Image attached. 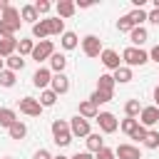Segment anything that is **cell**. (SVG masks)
Here are the masks:
<instances>
[{"label": "cell", "mask_w": 159, "mask_h": 159, "mask_svg": "<svg viewBox=\"0 0 159 159\" xmlns=\"http://www.w3.org/2000/svg\"><path fill=\"white\" fill-rule=\"evenodd\" d=\"M114 154H117L119 159H142V152H139L134 144H119V147L114 149Z\"/></svg>", "instance_id": "obj_12"}, {"label": "cell", "mask_w": 159, "mask_h": 159, "mask_svg": "<svg viewBox=\"0 0 159 159\" xmlns=\"http://www.w3.org/2000/svg\"><path fill=\"white\" fill-rule=\"evenodd\" d=\"M47 20H50V32L62 37V35H65V20H62V17H47Z\"/></svg>", "instance_id": "obj_34"}, {"label": "cell", "mask_w": 159, "mask_h": 159, "mask_svg": "<svg viewBox=\"0 0 159 159\" xmlns=\"http://www.w3.org/2000/svg\"><path fill=\"white\" fill-rule=\"evenodd\" d=\"M139 127V119H134V117H124L122 122H119V129L127 134V137H132V132Z\"/></svg>", "instance_id": "obj_31"}, {"label": "cell", "mask_w": 159, "mask_h": 159, "mask_svg": "<svg viewBox=\"0 0 159 159\" xmlns=\"http://www.w3.org/2000/svg\"><path fill=\"white\" fill-rule=\"evenodd\" d=\"M50 35H52V32H50V20H47V17L32 25V37H35L37 42H40V40H47Z\"/></svg>", "instance_id": "obj_13"}, {"label": "cell", "mask_w": 159, "mask_h": 159, "mask_svg": "<svg viewBox=\"0 0 159 159\" xmlns=\"http://www.w3.org/2000/svg\"><path fill=\"white\" fill-rule=\"evenodd\" d=\"M144 147H147V149H159V132L149 129V132H147V139H144Z\"/></svg>", "instance_id": "obj_37"}, {"label": "cell", "mask_w": 159, "mask_h": 159, "mask_svg": "<svg viewBox=\"0 0 159 159\" xmlns=\"http://www.w3.org/2000/svg\"><path fill=\"white\" fill-rule=\"evenodd\" d=\"M7 134H10V139H15V142H20V139H25V134H27V124L25 122H15L10 129H7Z\"/></svg>", "instance_id": "obj_21"}, {"label": "cell", "mask_w": 159, "mask_h": 159, "mask_svg": "<svg viewBox=\"0 0 159 159\" xmlns=\"http://www.w3.org/2000/svg\"><path fill=\"white\" fill-rule=\"evenodd\" d=\"M55 55V45H52V40H40V42H35V50H32V60L40 65V62H45V60H50Z\"/></svg>", "instance_id": "obj_3"}, {"label": "cell", "mask_w": 159, "mask_h": 159, "mask_svg": "<svg viewBox=\"0 0 159 159\" xmlns=\"http://www.w3.org/2000/svg\"><path fill=\"white\" fill-rule=\"evenodd\" d=\"M147 40H149V32H147L144 27H134V30L129 32V42H132V47H142Z\"/></svg>", "instance_id": "obj_17"}, {"label": "cell", "mask_w": 159, "mask_h": 159, "mask_svg": "<svg viewBox=\"0 0 159 159\" xmlns=\"http://www.w3.org/2000/svg\"><path fill=\"white\" fill-rule=\"evenodd\" d=\"M70 132H72V137H84V139L92 134V132H89V122H87L84 117H80V114L70 119Z\"/></svg>", "instance_id": "obj_7"}, {"label": "cell", "mask_w": 159, "mask_h": 159, "mask_svg": "<svg viewBox=\"0 0 159 159\" xmlns=\"http://www.w3.org/2000/svg\"><path fill=\"white\" fill-rule=\"evenodd\" d=\"M50 89H52L57 97H60V94H67V92H70V77H67L65 72H60V75H52Z\"/></svg>", "instance_id": "obj_10"}, {"label": "cell", "mask_w": 159, "mask_h": 159, "mask_svg": "<svg viewBox=\"0 0 159 159\" xmlns=\"http://www.w3.org/2000/svg\"><path fill=\"white\" fill-rule=\"evenodd\" d=\"M159 122V107L157 104H149V107H142V114H139V124L142 127H154Z\"/></svg>", "instance_id": "obj_8"}, {"label": "cell", "mask_w": 159, "mask_h": 159, "mask_svg": "<svg viewBox=\"0 0 159 159\" xmlns=\"http://www.w3.org/2000/svg\"><path fill=\"white\" fill-rule=\"evenodd\" d=\"M154 10H159V0H154Z\"/></svg>", "instance_id": "obj_49"}, {"label": "cell", "mask_w": 159, "mask_h": 159, "mask_svg": "<svg viewBox=\"0 0 159 159\" xmlns=\"http://www.w3.org/2000/svg\"><path fill=\"white\" fill-rule=\"evenodd\" d=\"M82 52L87 57H99L102 55V40L97 35H84L82 37Z\"/></svg>", "instance_id": "obj_4"}, {"label": "cell", "mask_w": 159, "mask_h": 159, "mask_svg": "<svg viewBox=\"0 0 159 159\" xmlns=\"http://www.w3.org/2000/svg\"><path fill=\"white\" fill-rule=\"evenodd\" d=\"M15 122H17V114H15L12 109H7V107H0V127L10 129Z\"/></svg>", "instance_id": "obj_22"}, {"label": "cell", "mask_w": 159, "mask_h": 159, "mask_svg": "<svg viewBox=\"0 0 159 159\" xmlns=\"http://www.w3.org/2000/svg\"><path fill=\"white\" fill-rule=\"evenodd\" d=\"M52 159H70V157H65V154H57V157H52Z\"/></svg>", "instance_id": "obj_48"}, {"label": "cell", "mask_w": 159, "mask_h": 159, "mask_svg": "<svg viewBox=\"0 0 159 159\" xmlns=\"http://www.w3.org/2000/svg\"><path fill=\"white\" fill-rule=\"evenodd\" d=\"M114 77L112 75H99V80H97V89H104V92H114Z\"/></svg>", "instance_id": "obj_29"}, {"label": "cell", "mask_w": 159, "mask_h": 159, "mask_svg": "<svg viewBox=\"0 0 159 159\" xmlns=\"http://www.w3.org/2000/svg\"><path fill=\"white\" fill-rule=\"evenodd\" d=\"M32 159H52V154H50V152H47V149H37V152H35V157H32Z\"/></svg>", "instance_id": "obj_42"}, {"label": "cell", "mask_w": 159, "mask_h": 159, "mask_svg": "<svg viewBox=\"0 0 159 159\" xmlns=\"http://www.w3.org/2000/svg\"><path fill=\"white\" fill-rule=\"evenodd\" d=\"M52 142L57 147H67L72 142V132H70V122L65 119H55L52 122Z\"/></svg>", "instance_id": "obj_2"}, {"label": "cell", "mask_w": 159, "mask_h": 159, "mask_svg": "<svg viewBox=\"0 0 159 159\" xmlns=\"http://www.w3.org/2000/svg\"><path fill=\"white\" fill-rule=\"evenodd\" d=\"M97 114H99V109H97L94 102H89V99H82L80 102V117H84L89 122V119H97Z\"/></svg>", "instance_id": "obj_14"}, {"label": "cell", "mask_w": 159, "mask_h": 159, "mask_svg": "<svg viewBox=\"0 0 159 159\" xmlns=\"http://www.w3.org/2000/svg\"><path fill=\"white\" fill-rule=\"evenodd\" d=\"M112 97H114V92H104V89H94V92L89 94V102H94V104L99 107V104H107V102H109Z\"/></svg>", "instance_id": "obj_26"}, {"label": "cell", "mask_w": 159, "mask_h": 159, "mask_svg": "<svg viewBox=\"0 0 159 159\" xmlns=\"http://www.w3.org/2000/svg\"><path fill=\"white\" fill-rule=\"evenodd\" d=\"M60 45H62L65 50H75V47H77V35L70 32V30H65V35L60 37Z\"/></svg>", "instance_id": "obj_33"}, {"label": "cell", "mask_w": 159, "mask_h": 159, "mask_svg": "<svg viewBox=\"0 0 159 159\" xmlns=\"http://www.w3.org/2000/svg\"><path fill=\"white\" fill-rule=\"evenodd\" d=\"M99 149H104V139H102V134L92 132V134L87 137V152H89V154H97Z\"/></svg>", "instance_id": "obj_19"}, {"label": "cell", "mask_w": 159, "mask_h": 159, "mask_svg": "<svg viewBox=\"0 0 159 159\" xmlns=\"http://www.w3.org/2000/svg\"><path fill=\"white\" fill-rule=\"evenodd\" d=\"M117 30H119V32H132V30H134L132 17H129V15H122V17L117 20Z\"/></svg>", "instance_id": "obj_36"}, {"label": "cell", "mask_w": 159, "mask_h": 159, "mask_svg": "<svg viewBox=\"0 0 159 159\" xmlns=\"http://www.w3.org/2000/svg\"><path fill=\"white\" fill-rule=\"evenodd\" d=\"M55 102H57V94H55L52 89H42V92H40V104H42V107H52Z\"/></svg>", "instance_id": "obj_35"}, {"label": "cell", "mask_w": 159, "mask_h": 159, "mask_svg": "<svg viewBox=\"0 0 159 159\" xmlns=\"http://www.w3.org/2000/svg\"><path fill=\"white\" fill-rule=\"evenodd\" d=\"M94 159H117V154H114V149L104 147V149H99V152L94 154Z\"/></svg>", "instance_id": "obj_41"}, {"label": "cell", "mask_w": 159, "mask_h": 159, "mask_svg": "<svg viewBox=\"0 0 159 159\" xmlns=\"http://www.w3.org/2000/svg\"><path fill=\"white\" fill-rule=\"evenodd\" d=\"M17 30H20L17 22H5V20H0V37H15Z\"/></svg>", "instance_id": "obj_32"}, {"label": "cell", "mask_w": 159, "mask_h": 159, "mask_svg": "<svg viewBox=\"0 0 159 159\" xmlns=\"http://www.w3.org/2000/svg\"><path fill=\"white\" fill-rule=\"evenodd\" d=\"M32 50H35V40H27V37H20V40H17V52H20V57L32 55Z\"/></svg>", "instance_id": "obj_27"}, {"label": "cell", "mask_w": 159, "mask_h": 159, "mask_svg": "<svg viewBox=\"0 0 159 159\" xmlns=\"http://www.w3.org/2000/svg\"><path fill=\"white\" fill-rule=\"evenodd\" d=\"M35 10H37V15H47V12L52 10V2H47V0H37V2H35Z\"/></svg>", "instance_id": "obj_39"}, {"label": "cell", "mask_w": 159, "mask_h": 159, "mask_svg": "<svg viewBox=\"0 0 159 159\" xmlns=\"http://www.w3.org/2000/svg\"><path fill=\"white\" fill-rule=\"evenodd\" d=\"M112 77H114V82H119V84H127V82H132V67L122 65L119 70L112 72Z\"/></svg>", "instance_id": "obj_25"}, {"label": "cell", "mask_w": 159, "mask_h": 159, "mask_svg": "<svg viewBox=\"0 0 159 159\" xmlns=\"http://www.w3.org/2000/svg\"><path fill=\"white\" fill-rule=\"evenodd\" d=\"M129 17H132V22H134V27H142L147 20H149V12L144 10V7H134L132 12H127Z\"/></svg>", "instance_id": "obj_24"}, {"label": "cell", "mask_w": 159, "mask_h": 159, "mask_svg": "<svg viewBox=\"0 0 159 159\" xmlns=\"http://www.w3.org/2000/svg\"><path fill=\"white\" fill-rule=\"evenodd\" d=\"M0 20H5V22H17V25H22V17H20V10H17V7H12V5H7V7L2 10V15H0Z\"/></svg>", "instance_id": "obj_23"}, {"label": "cell", "mask_w": 159, "mask_h": 159, "mask_svg": "<svg viewBox=\"0 0 159 159\" xmlns=\"http://www.w3.org/2000/svg\"><path fill=\"white\" fill-rule=\"evenodd\" d=\"M17 104H20V112L27 114V117H40L42 109H45L40 104V99H35V97H22V99H17Z\"/></svg>", "instance_id": "obj_5"}, {"label": "cell", "mask_w": 159, "mask_h": 159, "mask_svg": "<svg viewBox=\"0 0 159 159\" xmlns=\"http://www.w3.org/2000/svg\"><path fill=\"white\" fill-rule=\"evenodd\" d=\"M65 67H67V57H65L62 52H55V55L50 57V70H52V75L65 72Z\"/></svg>", "instance_id": "obj_18"}, {"label": "cell", "mask_w": 159, "mask_h": 159, "mask_svg": "<svg viewBox=\"0 0 159 159\" xmlns=\"http://www.w3.org/2000/svg\"><path fill=\"white\" fill-rule=\"evenodd\" d=\"M124 114L137 119V117L142 114V104H139V99H127V104H124Z\"/></svg>", "instance_id": "obj_30"}, {"label": "cell", "mask_w": 159, "mask_h": 159, "mask_svg": "<svg viewBox=\"0 0 159 159\" xmlns=\"http://www.w3.org/2000/svg\"><path fill=\"white\" fill-rule=\"evenodd\" d=\"M15 84V72L12 70H2L0 72V87H12Z\"/></svg>", "instance_id": "obj_38"}, {"label": "cell", "mask_w": 159, "mask_h": 159, "mask_svg": "<svg viewBox=\"0 0 159 159\" xmlns=\"http://www.w3.org/2000/svg\"><path fill=\"white\" fill-rule=\"evenodd\" d=\"M2 70H5V60L0 57V72H2Z\"/></svg>", "instance_id": "obj_47"}, {"label": "cell", "mask_w": 159, "mask_h": 159, "mask_svg": "<svg viewBox=\"0 0 159 159\" xmlns=\"http://www.w3.org/2000/svg\"><path fill=\"white\" fill-rule=\"evenodd\" d=\"M15 50H17V40L15 37H0V57L2 60L15 55Z\"/></svg>", "instance_id": "obj_15"}, {"label": "cell", "mask_w": 159, "mask_h": 159, "mask_svg": "<svg viewBox=\"0 0 159 159\" xmlns=\"http://www.w3.org/2000/svg\"><path fill=\"white\" fill-rule=\"evenodd\" d=\"M122 62L127 67H142V65L149 62V52L142 50V47H132L129 45L127 50H122Z\"/></svg>", "instance_id": "obj_1"}, {"label": "cell", "mask_w": 159, "mask_h": 159, "mask_svg": "<svg viewBox=\"0 0 159 159\" xmlns=\"http://www.w3.org/2000/svg\"><path fill=\"white\" fill-rule=\"evenodd\" d=\"M50 82H52V70L37 67L35 75H32V84H35L37 89H50Z\"/></svg>", "instance_id": "obj_9"}, {"label": "cell", "mask_w": 159, "mask_h": 159, "mask_svg": "<svg viewBox=\"0 0 159 159\" xmlns=\"http://www.w3.org/2000/svg\"><path fill=\"white\" fill-rule=\"evenodd\" d=\"M55 10H57V17H72L75 15V10H77V5L72 2V0H60L57 5H55Z\"/></svg>", "instance_id": "obj_16"}, {"label": "cell", "mask_w": 159, "mask_h": 159, "mask_svg": "<svg viewBox=\"0 0 159 159\" xmlns=\"http://www.w3.org/2000/svg\"><path fill=\"white\" fill-rule=\"evenodd\" d=\"M25 67V60L15 52V55H10L7 60H5V70H12V72H17V70H22Z\"/></svg>", "instance_id": "obj_28"}, {"label": "cell", "mask_w": 159, "mask_h": 159, "mask_svg": "<svg viewBox=\"0 0 159 159\" xmlns=\"http://www.w3.org/2000/svg\"><path fill=\"white\" fill-rule=\"evenodd\" d=\"M147 132H149V129L139 124V127H137V129L132 132V137H129V139H134V142H144V139H147Z\"/></svg>", "instance_id": "obj_40"}, {"label": "cell", "mask_w": 159, "mask_h": 159, "mask_svg": "<svg viewBox=\"0 0 159 159\" xmlns=\"http://www.w3.org/2000/svg\"><path fill=\"white\" fill-rule=\"evenodd\" d=\"M147 22H152V25H159V10H152L149 12V20Z\"/></svg>", "instance_id": "obj_44"}, {"label": "cell", "mask_w": 159, "mask_h": 159, "mask_svg": "<svg viewBox=\"0 0 159 159\" xmlns=\"http://www.w3.org/2000/svg\"><path fill=\"white\" fill-rule=\"evenodd\" d=\"M149 60H152V62H157V65H159V45H154V47H152V50H149Z\"/></svg>", "instance_id": "obj_43"}, {"label": "cell", "mask_w": 159, "mask_h": 159, "mask_svg": "<svg viewBox=\"0 0 159 159\" xmlns=\"http://www.w3.org/2000/svg\"><path fill=\"white\" fill-rule=\"evenodd\" d=\"M20 17H22V22H40V15H37V10H35V5H22L20 7Z\"/></svg>", "instance_id": "obj_20"}, {"label": "cell", "mask_w": 159, "mask_h": 159, "mask_svg": "<svg viewBox=\"0 0 159 159\" xmlns=\"http://www.w3.org/2000/svg\"><path fill=\"white\" fill-rule=\"evenodd\" d=\"M99 60H102V65L107 67V70H119L122 67V60H119V55L114 52V50H102V55H99Z\"/></svg>", "instance_id": "obj_11"}, {"label": "cell", "mask_w": 159, "mask_h": 159, "mask_svg": "<svg viewBox=\"0 0 159 159\" xmlns=\"http://www.w3.org/2000/svg\"><path fill=\"white\" fill-rule=\"evenodd\" d=\"M97 124H99V132H104V134H112L119 127V122H117V117L112 112H99L97 114Z\"/></svg>", "instance_id": "obj_6"}, {"label": "cell", "mask_w": 159, "mask_h": 159, "mask_svg": "<svg viewBox=\"0 0 159 159\" xmlns=\"http://www.w3.org/2000/svg\"><path fill=\"white\" fill-rule=\"evenodd\" d=\"M2 159H12V157H2Z\"/></svg>", "instance_id": "obj_50"}, {"label": "cell", "mask_w": 159, "mask_h": 159, "mask_svg": "<svg viewBox=\"0 0 159 159\" xmlns=\"http://www.w3.org/2000/svg\"><path fill=\"white\" fill-rule=\"evenodd\" d=\"M154 102H157V107H159V84L154 87Z\"/></svg>", "instance_id": "obj_46"}, {"label": "cell", "mask_w": 159, "mask_h": 159, "mask_svg": "<svg viewBox=\"0 0 159 159\" xmlns=\"http://www.w3.org/2000/svg\"><path fill=\"white\" fill-rule=\"evenodd\" d=\"M70 159H94V157H92L89 152H77V154H75V157H70Z\"/></svg>", "instance_id": "obj_45"}]
</instances>
